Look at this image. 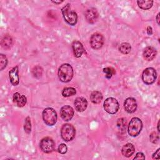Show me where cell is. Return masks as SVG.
Returning a JSON list of instances; mask_svg holds the SVG:
<instances>
[{
  "label": "cell",
  "mask_w": 160,
  "mask_h": 160,
  "mask_svg": "<svg viewBox=\"0 0 160 160\" xmlns=\"http://www.w3.org/2000/svg\"><path fill=\"white\" fill-rule=\"evenodd\" d=\"M156 78V71L153 68H147L142 72V80L146 84L149 85L154 83Z\"/></svg>",
  "instance_id": "8992f818"
},
{
  "label": "cell",
  "mask_w": 160,
  "mask_h": 160,
  "mask_svg": "<svg viewBox=\"0 0 160 160\" xmlns=\"http://www.w3.org/2000/svg\"><path fill=\"white\" fill-rule=\"evenodd\" d=\"M74 106L78 112H82L87 108L88 101L84 98L78 97L75 99Z\"/></svg>",
  "instance_id": "4fadbf2b"
},
{
  "label": "cell",
  "mask_w": 160,
  "mask_h": 160,
  "mask_svg": "<svg viewBox=\"0 0 160 160\" xmlns=\"http://www.w3.org/2000/svg\"><path fill=\"white\" fill-rule=\"evenodd\" d=\"M159 121L158 122V132H159Z\"/></svg>",
  "instance_id": "d590c367"
},
{
  "label": "cell",
  "mask_w": 160,
  "mask_h": 160,
  "mask_svg": "<svg viewBox=\"0 0 160 160\" xmlns=\"http://www.w3.org/2000/svg\"><path fill=\"white\" fill-rule=\"evenodd\" d=\"M13 102L16 106L21 108L26 104V98L19 92H15L13 95Z\"/></svg>",
  "instance_id": "e0dca14e"
},
{
  "label": "cell",
  "mask_w": 160,
  "mask_h": 160,
  "mask_svg": "<svg viewBox=\"0 0 160 160\" xmlns=\"http://www.w3.org/2000/svg\"><path fill=\"white\" fill-rule=\"evenodd\" d=\"M103 72L106 73V78L108 79H110L113 74L116 73L115 70L111 67H108L105 68L103 69Z\"/></svg>",
  "instance_id": "cb8c5ba5"
},
{
  "label": "cell",
  "mask_w": 160,
  "mask_h": 160,
  "mask_svg": "<svg viewBox=\"0 0 160 160\" xmlns=\"http://www.w3.org/2000/svg\"><path fill=\"white\" fill-rule=\"evenodd\" d=\"M42 69L41 67L39 66L34 67L32 69V74L36 78H40L42 75Z\"/></svg>",
  "instance_id": "484cf974"
},
{
  "label": "cell",
  "mask_w": 160,
  "mask_h": 160,
  "mask_svg": "<svg viewBox=\"0 0 160 160\" xmlns=\"http://www.w3.org/2000/svg\"><path fill=\"white\" fill-rule=\"evenodd\" d=\"M61 11L63 18L66 22L71 26H74L76 24L78 21L77 14L71 9L69 4H67L65 6H64L62 8Z\"/></svg>",
  "instance_id": "7a4b0ae2"
},
{
  "label": "cell",
  "mask_w": 160,
  "mask_h": 160,
  "mask_svg": "<svg viewBox=\"0 0 160 160\" xmlns=\"http://www.w3.org/2000/svg\"><path fill=\"white\" fill-rule=\"evenodd\" d=\"M134 151H135V148L134 146L131 143H127L126 144L123 146L121 149L122 155L127 158L131 156L134 152Z\"/></svg>",
  "instance_id": "ac0fdd59"
},
{
  "label": "cell",
  "mask_w": 160,
  "mask_h": 160,
  "mask_svg": "<svg viewBox=\"0 0 160 160\" xmlns=\"http://www.w3.org/2000/svg\"><path fill=\"white\" fill-rule=\"evenodd\" d=\"M150 141L152 143H157L159 141V135L156 132H152L149 136Z\"/></svg>",
  "instance_id": "f1b7e54d"
},
{
  "label": "cell",
  "mask_w": 160,
  "mask_h": 160,
  "mask_svg": "<svg viewBox=\"0 0 160 160\" xmlns=\"http://www.w3.org/2000/svg\"><path fill=\"white\" fill-rule=\"evenodd\" d=\"M147 33H148V34H149V35H151L152 34V28L151 27V26H148V28H147Z\"/></svg>",
  "instance_id": "d6a6232c"
},
{
  "label": "cell",
  "mask_w": 160,
  "mask_h": 160,
  "mask_svg": "<svg viewBox=\"0 0 160 160\" xmlns=\"http://www.w3.org/2000/svg\"><path fill=\"white\" fill-rule=\"evenodd\" d=\"M52 2H54V3H55V4H60V3L62 2H63V1H52Z\"/></svg>",
  "instance_id": "e575fe53"
},
{
  "label": "cell",
  "mask_w": 160,
  "mask_h": 160,
  "mask_svg": "<svg viewBox=\"0 0 160 160\" xmlns=\"http://www.w3.org/2000/svg\"><path fill=\"white\" fill-rule=\"evenodd\" d=\"M117 126L119 129H120L122 131H124L126 129V120L124 118H121L119 119L117 121Z\"/></svg>",
  "instance_id": "83f0119b"
},
{
  "label": "cell",
  "mask_w": 160,
  "mask_h": 160,
  "mask_svg": "<svg viewBox=\"0 0 160 160\" xmlns=\"http://www.w3.org/2000/svg\"><path fill=\"white\" fill-rule=\"evenodd\" d=\"M157 52L155 48L151 46L146 47L143 51V57L147 61L152 60L156 56Z\"/></svg>",
  "instance_id": "2e32d148"
},
{
  "label": "cell",
  "mask_w": 160,
  "mask_h": 160,
  "mask_svg": "<svg viewBox=\"0 0 160 160\" xmlns=\"http://www.w3.org/2000/svg\"><path fill=\"white\" fill-rule=\"evenodd\" d=\"M137 3L138 4V6L144 9V10H147L150 9L152 6L153 4V1L152 0H141V1H138Z\"/></svg>",
  "instance_id": "ffe728a7"
},
{
  "label": "cell",
  "mask_w": 160,
  "mask_h": 160,
  "mask_svg": "<svg viewBox=\"0 0 160 160\" xmlns=\"http://www.w3.org/2000/svg\"><path fill=\"white\" fill-rule=\"evenodd\" d=\"M24 129L26 133H28V134L30 133V132L31 131V120H30L29 117H27L25 119Z\"/></svg>",
  "instance_id": "4316f807"
},
{
  "label": "cell",
  "mask_w": 160,
  "mask_h": 160,
  "mask_svg": "<svg viewBox=\"0 0 160 160\" xmlns=\"http://www.w3.org/2000/svg\"><path fill=\"white\" fill-rule=\"evenodd\" d=\"M134 159H144L145 156L142 152H138L134 158Z\"/></svg>",
  "instance_id": "4dcf8cb0"
},
{
  "label": "cell",
  "mask_w": 160,
  "mask_h": 160,
  "mask_svg": "<svg viewBox=\"0 0 160 160\" xmlns=\"http://www.w3.org/2000/svg\"><path fill=\"white\" fill-rule=\"evenodd\" d=\"M142 123L141 120L138 118H133L131 119L128 126V133L131 136H137L141 131Z\"/></svg>",
  "instance_id": "3957f363"
},
{
  "label": "cell",
  "mask_w": 160,
  "mask_h": 160,
  "mask_svg": "<svg viewBox=\"0 0 160 160\" xmlns=\"http://www.w3.org/2000/svg\"><path fill=\"white\" fill-rule=\"evenodd\" d=\"M73 69L72 66L67 63L62 64L58 70V76L61 81L63 82H69L73 76Z\"/></svg>",
  "instance_id": "6da1fadb"
},
{
  "label": "cell",
  "mask_w": 160,
  "mask_h": 160,
  "mask_svg": "<svg viewBox=\"0 0 160 160\" xmlns=\"http://www.w3.org/2000/svg\"><path fill=\"white\" fill-rule=\"evenodd\" d=\"M131 49V45L128 42H123L121 44V45L119 47V50L120 52H121L124 54H127L130 52Z\"/></svg>",
  "instance_id": "7402d4cb"
},
{
  "label": "cell",
  "mask_w": 160,
  "mask_h": 160,
  "mask_svg": "<svg viewBox=\"0 0 160 160\" xmlns=\"http://www.w3.org/2000/svg\"><path fill=\"white\" fill-rule=\"evenodd\" d=\"M74 110L69 106H64L60 109V115L64 121H70L74 116Z\"/></svg>",
  "instance_id": "30bf717a"
},
{
  "label": "cell",
  "mask_w": 160,
  "mask_h": 160,
  "mask_svg": "<svg viewBox=\"0 0 160 160\" xmlns=\"http://www.w3.org/2000/svg\"><path fill=\"white\" fill-rule=\"evenodd\" d=\"M72 48L75 57L79 58L84 52V49L81 42L78 41H74L72 44Z\"/></svg>",
  "instance_id": "5bb4252c"
},
{
  "label": "cell",
  "mask_w": 160,
  "mask_h": 160,
  "mask_svg": "<svg viewBox=\"0 0 160 160\" xmlns=\"http://www.w3.org/2000/svg\"><path fill=\"white\" fill-rule=\"evenodd\" d=\"M68 148L65 144H61L58 146V152L61 154H65L67 152Z\"/></svg>",
  "instance_id": "f546056e"
},
{
  "label": "cell",
  "mask_w": 160,
  "mask_h": 160,
  "mask_svg": "<svg viewBox=\"0 0 160 160\" xmlns=\"http://www.w3.org/2000/svg\"><path fill=\"white\" fill-rule=\"evenodd\" d=\"M104 44V38L99 33L93 34L90 38V44L92 48L94 49H100Z\"/></svg>",
  "instance_id": "9c48e42d"
},
{
  "label": "cell",
  "mask_w": 160,
  "mask_h": 160,
  "mask_svg": "<svg viewBox=\"0 0 160 160\" xmlns=\"http://www.w3.org/2000/svg\"><path fill=\"white\" fill-rule=\"evenodd\" d=\"M124 107L128 113H132L135 112L137 109V102L136 99L131 97L128 98L124 101Z\"/></svg>",
  "instance_id": "8fae6325"
},
{
  "label": "cell",
  "mask_w": 160,
  "mask_h": 160,
  "mask_svg": "<svg viewBox=\"0 0 160 160\" xmlns=\"http://www.w3.org/2000/svg\"><path fill=\"white\" fill-rule=\"evenodd\" d=\"M42 119L48 126H53L57 121V114L55 110L51 108H47L42 111Z\"/></svg>",
  "instance_id": "277c9868"
},
{
  "label": "cell",
  "mask_w": 160,
  "mask_h": 160,
  "mask_svg": "<svg viewBox=\"0 0 160 160\" xmlns=\"http://www.w3.org/2000/svg\"><path fill=\"white\" fill-rule=\"evenodd\" d=\"M159 151L160 149H158L153 154H152V158L153 159H159Z\"/></svg>",
  "instance_id": "1f68e13d"
},
{
  "label": "cell",
  "mask_w": 160,
  "mask_h": 160,
  "mask_svg": "<svg viewBox=\"0 0 160 160\" xmlns=\"http://www.w3.org/2000/svg\"><path fill=\"white\" fill-rule=\"evenodd\" d=\"M104 108L108 113L114 114L118 111V101L114 98H108L104 102Z\"/></svg>",
  "instance_id": "52a82bcc"
},
{
  "label": "cell",
  "mask_w": 160,
  "mask_h": 160,
  "mask_svg": "<svg viewBox=\"0 0 160 160\" xmlns=\"http://www.w3.org/2000/svg\"><path fill=\"white\" fill-rule=\"evenodd\" d=\"M12 39L8 34L5 35L2 38V39L1 40V46L6 49L9 48L12 46Z\"/></svg>",
  "instance_id": "44dd1931"
},
{
  "label": "cell",
  "mask_w": 160,
  "mask_h": 160,
  "mask_svg": "<svg viewBox=\"0 0 160 160\" xmlns=\"http://www.w3.org/2000/svg\"><path fill=\"white\" fill-rule=\"evenodd\" d=\"M8 64V59L5 55L1 54L0 55V69L2 70L6 68Z\"/></svg>",
  "instance_id": "d4e9b609"
},
{
  "label": "cell",
  "mask_w": 160,
  "mask_h": 160,
  "mask_svg": "<svg viewBox=\"0 0 160 160\" xmlns=\"http://www.w3.org/2000/svg\"><path fill=\"white\" fill-rule=\"evenodd\" d=\"M85 18L88 22L93 24L98 19V12L95 8L88 9L85 12Z\"/></svg>",
  "instance_id": "7c38bea8"
},
{
  "label": "cell",
  "mask_w": 160,
  "mask_h": 160,
  "mask_svg": "<svg viewBox=\"0 0 160 160\" xmlns=\"http://www.w3.org/2000/svg\"><path fill=\"white\" fill-rule=\"evenodd\" d=\"M41 149L45 153H49L54 151L55 148V143L54 141L50 138H43L39 144Z\"/></svg>",
  "instance_id": "ba28073f"
},
{
  "label": "cell",
  "mask_w": 160,
  "mask_h": 160,
  "mask_svg": "<svg viewBox=\"0 0 160 160\" xmlns=\"http://www.w3.org/2000/svg\"><path fill=\"white\" fill-rule=\"evenodd\" d=\"M102 99L101 92L98 91H92L90 94V100L94 104H99Z\"/></svg>",
  "instance_id": "d6986e66"
},
{
  "label": "cell",
  "mask_w": 160,
  "mask_h": 160,
  "mask_svg": "<svg viewBox=\"0 0 160 160\" xmlns=\"http://www.w3.org/2000/svg\"><path fill=\"white\" fill-rule=\"evenodd\" d=\"M18 66L14 67L9 72V79L11 82V84L14 86H16L19 84V78L18 75Z\"/></svg>",
  "instance_id": "9a60e30c"
},
{
  "label": "cell",
  "mask_w": 160,
  "mask_h": 160,
  "mask_svg": "<svg viewBox=\"0 0 160 160\" xmlns=\"http://www.w3.org/2000/svg\"><path fill=\"white\" fill-rule=\"evenodd\" d=\"M159 13H158L157 14V16H156V21H157V22L158 24H159Z\"/></svg>",
  "instance_id": "836d02e7"
},
{
  "label": "cell",
  "mask_w": 160,
  "mask_h": 160,
  "mask_svg": "<svg viewBox=\"0 0 160 160\" xmlns=\"http://www.w3.org/2000/svg\"><path fill=\"white\" fill-rule=\"evenodd\" d=\"M76 130L74 126L70 124H64L61 129V135L62 138L66 141L72 140L75 137Z\"/></svg>",
  "instance_id": "5b68a950"
},
{
  "label": "cell",
  "mask_w": 160,
  "mask_h": 160,
  "mask_svg": "<svg viewBox=\"0 0 160 160\" xmlns=\"http://www.w3.org/2000/svg\"><path fill=\"white\" fill-rule=\"evenodd\" d=\"M76 93V91L74 88H66L62 91V95L64 97H69L73 96Z\"/></svg>",
  "instance_id": "603a6c76"
}]
</instances>
